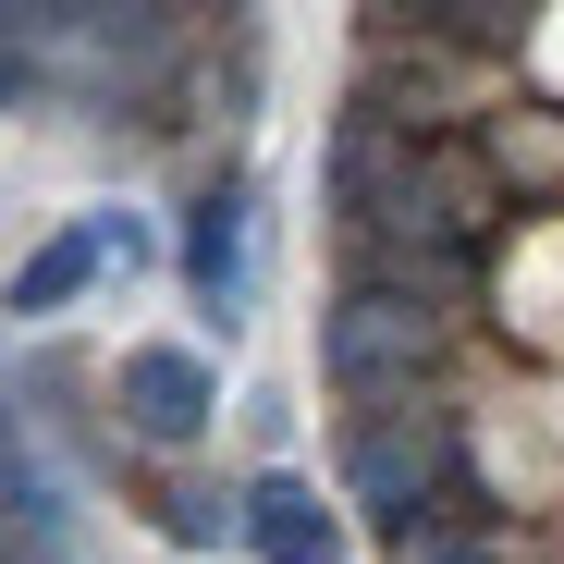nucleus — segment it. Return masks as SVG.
Segmentation results:
<instances>
[{"label":"nucleus","instance_id":"7","mask_svg":"<svg viewBox=\"0 0 564 564\" xmlns=\"http://www.w3.org/2000/svg\"><path fill=\"white\" fill-rule=\"evenodd\" d=\"M491 148H503V172H516V197H528V184H564V123H552V111H528V123H503Z\"/></svg>","mask_w":564,"mask_h":564},{"label":"nucleus","instance_id":"1","mask_svg":"<svg viewBox=\"0 0 564 564\" xmlns=\"http://www.w3.org/2000/svg\"><path fill=\"white\" fill-rule=\"evenodd\" d=\"M319 381L344 405H393V393H430L442 381V307L405 295V282H356L344 270V295L319 319Z\"/></svg>","mask_w":564,"mask_h":564},{"label":"nucleus","instance_id":"2","mask_svg":"<svg viewBox=\"0 0 564 564\" xmlns=\"http://www.w3.org/2000/svg\"><path fill=\"white\" fill-rule=\"evenodd\" d=\"M466 466V430L430 405V393H393V405H344V491L381 516V528H405L442 479Z\"/></svg>","mask_w":564,"mask_h":564},{"label":"nucleus","instance_id":"9","mask_svg":"<svg viewBox=\"0 0 564 564\" xmlns=\"http://www.w3.org/2000/svg\"><path fill=\"white\" fill-rule=\"evenodd\" d=\"M86 234H99V258H111V270H135V258H148V221H123V209H99Z\"/></svg>","mask_w":564,"mask_h":564},{"label":"nucleus","instance_id":"6","mask_svg":"<svg viewBox=\"0 0 564 564\" xmlns=\"http://www.w3.org/2000/svg\"><path fill=\"white\" fill-rule=\"evenodd\" d=\"M99 270H111V258H99V234H86V221H74V234H50V246L13 270V319H62Z\"/></svg>","mask_w":564,"mask_h":564},{"label":"nucleus","instance_id":"5","mask_svg":"<svg viewBox=\"0 0 564 564\" xmlns=\"http://www.w3.org/2000/svg\"><path fill=\"white\" fill-rule=\"evenodd\" d=\"M258 564H344V528L319 516L307 479H246V528H234Z\"/></svg>","mask_w":564,"mask_h":564},{"label":"nucleus","instance_id":"10","mask_svg":"<svg viewBox=\"0 0 564 564\" xmlns=\"http://www.w3.org/2000/svg\"><path fill=\"white\" fill-rule=\"evenodd\" d=\"M0 442H13V417H0Z\"/></svg>","mask_w":564,"mask_h":564},{"label":"nucleus","instance_id":"4","mask_svg":"<svg viewBox=\"0 0 564 564\" xmlns=\"http://www.w3.org/2000/svg\"><path fill=\"white\" fill-rule=\"evenodd\" d=\"M184 295H197L221 332H234V307H246V184H234V172L197 197V221H184Z\"/></svg>","mask_w":564,"mask_h":564},{"label":"nucleus","instance_id":"3","mask_svg":"<svg viewBox=\"0 0 564 564\" xmlns=\"http://www.w3.org/2000/svg\"><path fill=\"white\" fill-rule=\"evenodd\" d=\"M111 417H123L148 454H184V442H209L221 393H209V368H197V356H172V344H135V356L111 368Z\"/></svg>","mask_w":564,"mask_h":564},{"label":"nucleus","instance_id":"8","mask_svg":"<svg viewBox=\"0 0 564 564\" xmlns=\"http://www.w3.org/2000/svg\"><path fill=\"white\" fill-rule=\"evenodd\" d=\"M37 86H50V62H37V50H25L13 25H0V111H25V99H37Z\"/></svg>","mask_w":564,"mask_h":564}]
</instances>
